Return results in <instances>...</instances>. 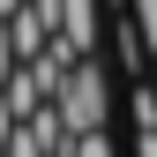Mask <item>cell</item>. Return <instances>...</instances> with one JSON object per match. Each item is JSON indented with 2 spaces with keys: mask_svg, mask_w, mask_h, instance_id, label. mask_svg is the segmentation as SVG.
<instances>
[{
  "mask_svg": "<svg viewBox=\"0 0 157 157\" xmlns=\"http://www.w3.org/2000/svg\"><path fill=\"white\" fill-rule=\"evenodd\" d=\"M60 112H67V127H75V135H82V127H105V75H97L90 52L67 67V82H60Z\"/></svg>",
  "mask_w": 157,
  "mask_h": 157,
  "instance_id": "6da1fadb",
  "label": "cell"
},
{
  "mask_svg": "<svg viewBox=\"0 0 157 157\" xmlns=\"http://www.w3.org/2000/svg\"><path fill=\"white\" fill-rule=\"evenodd\" d=\"M60 37L75 52H97V8L90 0H60Z\"/></svg>",
  "mask_w": 157,
  "mask_h": 157,
  "instance_id": "7a4b0ae2",
  "label": "cell"
},
{
  "mask_svg": "<svg viewBox=\"0 0 157 157\" xmlns=\"http://www.w3.org/2000/svg\"><path fill=\"white\" fill-rule=\"evenodd\" d=\"M67 157H120V150L105 142V127H82V135H75V150H67Z\"/></svg>",
  "mask_w": 157,
  "mask_h": 157,
  "instance_id": "3957f363",
  "label": "cell"
},
{
  "mask_svg": "<svg viewBox=\"0 0 157 157\" xmlns=\"http://www.w3.org/2000/svg\"><path fill=\"white\" fill-rule=\"evenodd\" d=\"M15 60H23V52H15V37H8V15H0V82L15 75Z\"/></svg>",
  "mask_w": 157,
  "mask_h": 157,
  "instance_id": "277c9868",
  "label": "cell"
},
{
  "mask_svg": "<svg viewBox=\"0 0 157 157\" xmlns=\"http://www.w3.org/2000/svg\"><path fill=\"white\" fill-rule=\"evenodd\" d=\"M8 135H15V105H8V90H0V150H8Z\"/></svg>",
  "mask_w": 157,
  "mask_h": 157,
  "instance_id": "5b68a950",
  "label": "cell"
},
{
  "mask_svg": "<svg viewBox=\"0 0 157 157\" xmlns=\"http://www.w3.org/2000/svg\"><path fill=\"white\" fill-rule=\"evenodd\" d=\"M135 157H157V127H142V142H135Z\"/></svg>",
  "mask_w": 157,
  "mask_h": 157,
  "instance_id": "8992f818",
  "label": "cell"
},
{
  "mask_svg": "<svg viewBox=\"0 0 157 157\" xmlns=\"http://www.w3.org/2000/svg\"><path fill=\"white\" fill-rule=\"evenodd\" d=\"M15 8H23V0H0V15H15Z\"/></svg>",
  "mask_w": 157,
  "mask_h": 157,
  "instance_id": "52a82bcc",
  "label": "cell"
}]
</instances>
